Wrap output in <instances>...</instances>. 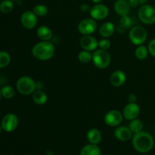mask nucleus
<instances>
[{"label": "nucleus", "mask_w": 155, "mask_h": 155, "mask_svg": "<svg viewBox=\"0 0 155 155\" xmlns=\"http://www.w3.org/2000/svg\"><path fill=\"white\" fill-rule=\"evenodd\" d=\"M110 45H111V43H110V40L107 39V38H104V39L98 41V47L101 49L107 50L108 48H110Z\"/></svg>", "instance_id": "obj_30"}, {"label": "nucleus", "mask_w": 155, "mask_h": 155, "mask_svg": "<svg viewBox=\"0 0 155 155\" xmlns=\"http://www.w3.org/2000/svg\"><path fill=\"white\" fill-rule=\"evenodd\" d=\"M129 128L131 130L132 133L136 134V133H140V132L142 131V130H143V124H142L140 120L136 118V119L130 120Z\"/></svg>", "instance_id": "obj_22"}, {"label": "nucleus", "mask_w": 155, "mask_h": 155, "mask_svg": "<svg viewBox=\"0 0 155 155\" xmlns=\"http://www.w3.org/2000/svg\"><path fill=\"white\" fill-rule=\"evenodd\" d=\"M114 136L118 140L124 141L130 140L133 136V133L129 127H119L115 130Z\"/></svg>", "instance_id": "obj_16"}, {"label": "nucleus", "mask_w": 155, "mask_h": 155, "mask_svg": "<svg viewBox=\"0 0 155 155\" xmlns=\"http://www.w3.org/2000/svg\"><path fill=\"white\" fill-rule=\"evenodd\" d=\"M127 80V77L124 72L122 71H115L114 72L112 73L110 77V82L111 85L115 87H120L123 86Z\"/></svg>", "instance_id": "obj_15"}, {"label": "nucleus", "mask_w": 155, "mask_h": 155, "mask_svg": "<svg viewBox=\"0 0 155 155\" xmlns=\"http://www.w3.org/2000/svg\"><path fill=\"white\" fill-rule=\"evenodd\" d=\"M0 1H2V0H0Z\"/></svg>", "instance_id": "obj_42"}, {"label": "nucleus", "mask_w": 155, "mask_h": 155, "mask_svg": "<svg viewBox=\"0 0 155 155\" xmlns=\"http://www.w3.org/2000/svg\"><path fill=\"white\" fill-rule=\"evenodd\" d=\"M33 12L36 16L44 17L48 14V9L45 5H37L33 7Z\"/></svg>", "instance_id": "obj_26"}, {"label": "nucleus", "mask_w": 155, "mask_h": 155, "mask_svg": "<svg viewBox=\"0 0 155 155\" xmlns=\"http://www.w3.org/2000/svg\"><path fill=\"white\" fill-rule=\"evenodd\" d=\"M115 31V27L113 23L105 22L100 27L99 33L102 37L109 38L114 34Z\"/></svg>", "instance_id": "obj_17"}, {"label": "nucleus", "mask_w": 155, "mask_h": 155, "mask_svg": "<svg viewBox=\"0 0 155 155\" xmlns=\"http://www.w3.org/2000/svg\"><path fill=\"white\" fill-rule=\"evenodd\" d=\"M123 119H124V115L117 110H111L107 112L104 117V123L107 126L111 127L119 126L122 123Z\"/></svg>", "instance_id": "obj_9"}, {"label": "nucleus", "mask_w": 155, "mask_h": 155, "mask_svg": "<svg viewBox=\"0 0 155 155\" xmlns=\"http://www.w3.org/2000/svg\"><path fill=\"white\" fill-rule=\"evenodd\" d=\"M21 23L24 28L32 30L37 24V17L33 11H26L21 15Z\"/></svg>", "instance_id": "obj_11"}, {"label": "nucleus", "mask_w": 155, "mask_h": 155, "mask_svg": "<svg viewBox=\"0 0 155 155\" xmlns=\"http://www.w3.org/2000/svg\"><path fill=\"white\" fill-rule=\"evenodd\" d=\"M148 48L150 54L152 56H154V57H155V38L150 41L149 44H148Z\"/></svg>", "instance_id": "obj_31"}, {"label": "nucleus", "mask_w": 155, "mask_h": 155, "mask_svg": "<svg viewBox=\"0 0 155 155\" xmlns=\"http://www.w3.org/2000/svg\"><path fill=\"white\" fill-rule=\"evenodd\" d=\"M2 130H2V126L0 125V133H2Z\"/></svg>", "instance_id": "obj_38"}, {"label": "nucleus", "mask_w": 155, "mask_h": 155, "mask_svg": "<svg viewBox=\"0 0 155 155\" xmlns=\"http://www.w3.org/2000/svg\"><path fill=\"white\" fill-rule=\"evenodd\" d=\"M33 57L39 61H48L54 54V46L50 41H42L36 43L32 49Z\"/></svg>", "instance_id": "obj_2"}, {"label": "nucleus", "mask_w": 155, "mask_h": 155, "mask_svg": "<svg viewBox=\"0 0 155 155\" xmlns=\"http://www.w3.org/2000/svg\"><path fill=\"white\" fill-rule=\"evenodd\" d=\"M11 62V56L8 52L0 51V69L8 66Z\"/></svg>", "instance_id": "obj_25"}, {"label": "nucleus", "mask_w": 155, "mask_h": 155, "mask_svg": "<svg viewBox=\"0 0 155 155\" xmlns=\"http://www.w3.org/2000/svg\"><path fill=\"white\" fill-rule=\"evenodd\" d=\"M33 100L36 104L42 105L46 103L48 96L46 93L42 90H36L33 93Z\"/></svg>", "instance_id": "obj_21"}, {"label": "nucleus", "mask_w": 155, "mask_h": 155, "mask_svg": "<svg viewBox=\"0 0 155 155\" xmlns=\"http://www.w3.org/2000/svg\"><path fill=\"white\" fill-rule=\"evenodd\" d=\"M127 100H128L129 103H136L137 101V97L135 94H130L128 98H127Z\"/></svg>", "instance_id": "obj_33"}, {"label": "nucleus", "mask_w": 155, "mask_h": 155, "mask_svg": "<svg viewBox=\"0 0 155 155\" xmlns=\"http://www.w3.org/2000/svg\"><path fill=\"white\" fill-rule=\"evenodd\" d=\"M47 155H54V154H48Z\"/></svg>", "instance_id": "obj_40"}, {"label": "nucleus", "mask_w": 155, "mask_h": 155, "mask_svg": "<svg viewBox=\"0 0 155 155\" xmlns=\"http://www.w3.org/2000/svg\"><path fill=\"white\" fill-rule=\"evenodd\" d=\"M17 89L21 94L28 95L36 91V82L28 76H23L17 81Z\"/></svg>", "instance_id": "obj_3"}, {"label": "nucleus", "mask_w": 155, "mask_h": 155, "mask_svg": "<svg viewBox=\"0 0 155 155\" xmlns=\"http://www.w3.org/2000/svg\"><path fill=\"white\" fill-rule=\"evenodd\" d=\"M148 48L143 45H138L137 48L135 50V55L139 60H145L148 55Z\"/></svg>", "instance_id": "obj_23"}, {"label": "nucleus", "mask_w": 155, "mask_h": 155, "mask_svg": "<svg viewBox=\"0 0 155 155\" xmlns=\"http://www.w3.org/2000/svg\"><path fill=\"white\" fill-rule=\"evenodd\" d=\"M2 95L5 98L7 99H10V98H13L15 95V89L13 87L10 86H5L1 89Z\"/></svg>", "instance_id": "obj_29"}, {"label": "nucleus", "mask_w": 155, "mask_h": 155, "mask_svg": "<svg viewBox=\"0 0 155 155\" xmlns=\"http://www.w3.org/2000/svg\"><path fill=\"white\" fill-rule=\"evenodd\" d=\"M114 8L116 13L121 17L129 15L131 9L128 0H117Z\"/></svg>", "instance_id": "obj_14"}, {"label": "nucleus", "mask_w": 155, "mask_h": 155, "mask_svg": "<svg viewBox=\"0 0 155 155\" xmlns=\"http://www.w3.org/2000/svg\"><path fill=\"white\" fill-rule=\"evenodd\" d=\"M154 138L150 133L142 131L136 133L133 138V145L140 153H147L154 147Z\"/></svg>", "instance_id": "obj_1"}, {"label": "nucleus", "mask_w": 155, "mask_h": 155, "mask_svg": "<svg viewBox=\"0 0 155 155\" xmlns=\"http://www.w3.org/2000/svg\"><path fill=\"white\" fill-rule=\"evenodd\" d=\"M90 9H91L90 6H89L88 4H86V3L82 4L81 5H80V10H81L83 12H84V13L89 12H90Z\"/></svg>", "instance_id": "obj_32"}, {"label": "nucleus", "mask_w": 155, "mask_h": 155, "mask_svg": "<svg viewBox=\"0 0 155 155\" xmlns=\"http://www.w3.org/2000/svg\"><path fill=\"white\" fill-rule=\"evenodd\" d=\"M140 114V107L136 103H129L125 106L123 111L124 117L128 120L136 119Z\"/></svg>", "instance_id": "obj_13"}, {"label": "nucleus", "mask_w": 155, "mask_h": 155, "mask_svg": "<svg viewBox=\"0 0 155 155\" xmlns=\"http://www.w3.org/2000/svg\"><path fill=\"white\" fill-rule=\"evenodd\" d=\"M43 88V84L42 82H36V90H42Z\"/></svg>", "instance_id": "obj_35"}, {"label": "nucleus", "mask_w": 155, "mask_h": 155, "mask_svg": "<svg viewBox=\"0 0 155 155\" xmlns=\"http://www.w3.org/2000/svg\"><path fill=\"white\" fill-rule=\"evenodd\" d=\"M36 33L42 41H49L52 38V31L47 26H40L36 30Z\"/></svg>", "instance_id": "obj_18"}, {"label": "nucleus", "mask_w": 155, "mask_h": 155, "mask_svg": "<svg viewBox=\"0 0 155 155\" xmlns=\"http://www.w3.org/2000/svg\"><path fill=\"white\" fill-rule=\"evenodd\" d=\"M18 117L14 114H8L5 115L1 122V126L4 131L11 133L16 130L18 126Z\"/></svg>", "instance_id": "obj_8"}, {"label": "nucleus", "mask_w": 155, "mask_h": 155, "mask_svg": "<svg viewBox=\"0 0 155 155\" xmlns=\"http://www.w3.org/2000/svg\"><path fill=\"white\" fill-rule=\"evenodd\" d=\"M128 2L131 8H136L139 5V0H128Z\"/></svg>", "instance_id": "obj_34"}, {"label": "nucleus", "mask_w": 155, "mask_h": 155, "mask_svg": "<svg viewBox=\"0 0 155 155\" xmlns=\"http://www.w3.org/2000/svg\"><path fill=\"white\" fill-rule=\"evenodd\" d=\"M2 96V92H1V89H0V100H1Z\"/></svg>", "instance_id": "obj_39"}, {"label": "nucleus", "mask_w": 155, "mask_h": 155, "mask_svg": "<svg viewBox=\"0 0 155 155\" xmlns=\"http://www.w3.org/2000/svg\"><path fill=\"white\" fill-rule=\"evenodd\" d=\"M80 155H101V150L97 145L90 143L82 148Z\"/></svg>", "instance_id": "obj_19"}, {"label": "nucleus", "mask_w": 155, "mask_h": 155, "mask_svg": "<svg viewBox=\"0 0 155 155\" xmlns=\"http://www.w3.org/2000/svg\"><path fill=\"white\" fill-rule=\"evenodd\" d=\"M92 61L96 68L99 69H104L110 65V55L107 50L99 48L95 50L92 54Z\"/></svg>", "instance_id": "obj_4"}, {"label": "nucleus", "mask_w": 155, "mask_h": 155, "mask_svg": "<svg viewBox=\"0 0 155 155\" xmlns=\"http://www.w3.org/2000/svg\"><path fill=\"white\" fill-rule=\"evenodd\" d=\"M139 18L145 24H153L155 23V8L150 5L141 6L138 12Z\"/></svg>", "instance_id": "obj_6"}, {"label": "nucleus", "mask_w": 155, "mask_h": 155, "mask_svg": "<svg viewBox=\"0 0 155 155\" xmlns=\"http://www.w3.org/2000/svg\"><path fill=\"white\" fill-rule=\"evenodd\" d=\"M14 8V4L12 0H3L0 3V11L2 13L8 14L12 12Z\"/></svg>", "instance_id": "obj_24"}, {"label": "nucleus", "mask_w": 155, "mask_h": 155, "mask_svg": "<svg viewBox=\"0 0 155 155\" xmlns=\"http://www.w3.org/2000/svg\"><path fill=\"white\" fill-rule=\"evenodd\" d=\"M87 139L90 143L98 145L101 140V132L97 129H91L87 133Z\"/></svg>", "instance_id": "obj_20"}, {"label": "nucleus", "mask_w": 155, "mask_h": 155, "mask_svg": "<svg viewBox=\"0 0 155 155\" xmlns=\"http://www.w3.org/2000/svg\"><path fill=\"white\" fill-rule=\"evenodd\" d=\"M97 30V23L93 18H85L78 24V30L83 35H91Z\"/></svg>", "instance_id": "obj_7"}, {"label": "nucleus", "mask_w": 155, "mask_h": 155, "mask_svg": "<svg viewBox=\"0 0 155 155\" xmlns=\"http://www.w3.org/2000/svg\"><path fill=\"white\" fill-rule=\"evenodd\" d=\"M148 33L144 27L141 26H135L130 29L129 38L132 43L136 45H141L146 41Z\"/></svg>", "instance_id": "obj_5"}, {"label": "nucleus", "mask_w": 155, "mask_h": 155, "mask_svg": "<svg viewBox=\"0 0 155 155\" xmlns=\"http://www.w3.org/2000/svg\"><path fill=\"white\" fill-rule=\"evenodd\" d=\"M80 44L83 50L92 51L98 46V41L92 35H83L80 39Z\"/></svg>", "instance_id": "obj_12"}, {"label": "nucleus", "mask_w": 155, "mask_h": 155, "mask_svg": "<svg viewBox=\"0 0 155 155\" xmlns=\"http://www.w3.org/2000/svg\"><path fill=\"white\" fill-rule=\"evenodd\" d=\"M78 59L80 62L83 64H87L92 60V54L90 51L83 50L78 54Z\"/></svg>", "instance_id": "obj_27"}, {"label": "nucleus", "mask_w": 155, "mask_h": 155, "mask_svg": "<svg viewBox=\"0 0 155 155\" xmlns=\"http://www.w3.org/2000/svg\"><path fill=\"white\" fill-rule=\"evenodd\" d=\"M92 18L95 21H101L105 19L109 14V9L105 5L99 3L92 6L89 12Z\"/></svg>", "instance_id": "obj_10"}, {"label": "nucleus", "mask_w": 155, "mask_h": 155, "mask_svg": "<svg viewBox=\"0 0 155 155\" xmlns=\"http://www.w3.org/2000/svg\"><path fill=\"white\" fill-rule=\"evenodd\" d=\"M147 1H148V0H139V4L143 5H145V3L147 2Z\"/></svg>", "instance_id": "obj_36"}, {"label": "nucleus", "mask_w": 155, "mask_h": 155, "mask_svg": "<svg viewBox=\"0 0 155 155\" xmlns=\"http://www.w3.org/2000/svg\"><path fill=\"white\" fill-rule=\"evenodd\" d=\"M92 1L94 3H95V4H99V3H101L102 2V0H92Z\"/></svg>", "instance_id": "obj_37"}, {"label": "nucleus", "mask_w": 155, "mask_h": 155, "mask_svg": "<svg viewBox=\"0 0 155 155\" xmlns=\"http://www.w3.org/2000/svg\"><path fill=\"white\" fill-rule=\"evenodd\" d=\"M120 27H122V29L127 30V29L131 28L133 21H132L131 18L129 15H125V16L121 17L120 20Z\"/></svg>", "instance_id": "obj_28"}, {"label": "nucleus", "mask_w": 155, "mask_h": 155, "mask_svg": "<svg viewBox=\"0 0 155 155\" xmlns=\"http://www.w3.org/2000/svg\"><path fill=\"white\" fill-rule=\"evenodd\" d=\"M12 1H17V0H12Z\"/></svg>", "instance_id": "obj_41"}]
</instances>
